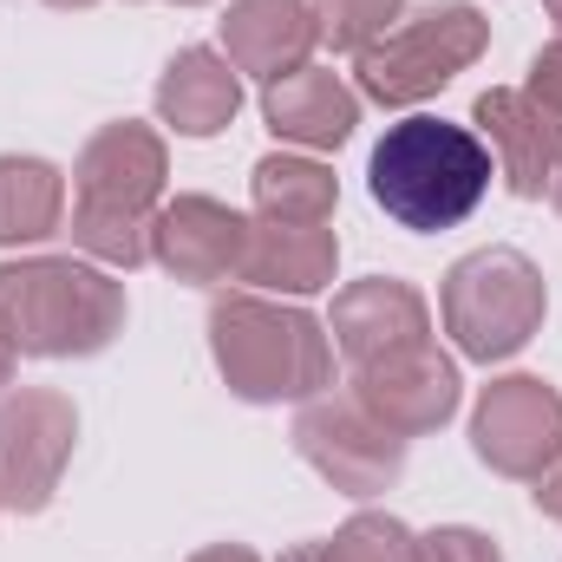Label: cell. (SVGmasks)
I'll list each match as a JSON object with an SVG mask.
<instances>
[{
  "label": "cell",
  "instance_id": "cell-1",
  "mask_svg": "<svg viewBox=\"0 0 562 562\" xmlns=\"http://www.w3.org/2000/svg\"><path fill=\"white\" fill-rule=\"evenodd\" d=\"M497 164L484 138L471 125H451V119H400L386 125V138L373 144V164H367V183H373V203L400 223V229H458L484 190H491Z\"/></svg>",
  "mask_w": 562,
  "mask_h": 562
},
{
  "label": "cell",
  "instance_id": "cell-2",
  "mask_svg": "<svg viewBox=\"0 0 562 562\" xmlns=\"http://www.w3.org/2000/svg\"><path fill=\"white\" fill-rule=\"evenodd\" d=\"M164 138L150 125H105L72 170V243L99 269L150 262V216L164 196Z\"/></svg>",
  "mask_w": 562,
  "mask_h": 562
},
{
  "label": "cell",
  "instance_id": "cell-3",
  "mask_svg": "<svg viewBox=\"0 0 562 562\" xmlns=\"http://www.w3.org/2000/svg\"><path fill=\"white\" fill-rule=\"evenodd\" d=\"M0 327L33 360H86L105 353L125 327V281L99 262L72 256H33L0 262Z\"/></svg>",
  "mask_w": 562,
  "mask_h": 562
},
{
  "label": "cell",
  "instance_id": "cell-4",
  "mask_svg": "<svg viewBox=\"0 0 562 562\" xmlns=\"http://www.w3.org/2000/svg\"><path fill=\"white\" fill-rule=\"evenodd\" d=\"M210 347L229 393L249 406L314 400L334 386V340L321 334V321L262 294H223L210 307Z\"/></svg>",
  "mask_w": 562,
  "mask_h": 562
},
{
  "label": "cell",
  "instance_id": "cell-5",
  "mask_svg": "<svg viewBox=\"0 0 562 562\" xmlns=\"http://www.w3.org/2000/svg\"><path fill=\"white\" fill-rule=\"evenodd\" d=\"M484 46H491V20L471 0H431L400 13L393 33H380L353 59V72L373 105H419L438 86H451Z\"/></svg>",
  "mask_w": 562,
  "mask_h": 562
},
{
  "label": "cell",
  "instance_id": "cell-6",
  "mask_svg": "<svg viewBox=\"0 0 562 562\" xmlns=\"http://www.w3.org/2000/svg\"><path fill=\"white\" fill-rule=\"evenodd\" d=\"M543 307H550L543 269L530 256H517V249H477V256H464L445 276V288H438L445 334L458 340V353H471L484 367L491 360H510L543 327Z\"/></svg>",
  "mask_w": 562,
  "mask_h": 562
},
{
  "label": "cell",
  "instance_id": "cell-7",
  "mask_svg": "<svg viewBox=\"0 0 562 562\" xmlns=\"http://www.w3.org/2000/svg\"><path fill=\"white\" fill-rule=\"evenodd\" d=\"M294 451L347 497H380L406 471V438L386 431L353 393H314L301 400L294 419Z\"/></svg>",
  "mask_w": 562,
  "mask_h": 562
},
{
  "label": "cell",
  "instance_id": "cell-8",
  "mask_svg": "<svg viewBox=\"0 0 562 562\" xmlns=\"http://www.w3.org/2000/svg\"><path fill=\"white\" fill-rule=\"evenodd\" d=\"M72 438H79V413L66 393H46V386L7 393L0 400V504L20 517L46 510L72 458Z\"/></svg>",
  "mask_w": 562,
  "mask_h": 562
},
{
  "label": "cell",
  "instance_id": "cell-9",
  "mask_svg": "<svg viewBox=\"0 0 562 562\" xmlns=\"http://www.w3.org/2000/svg\"><path fill=\"white\" fill-rule=\"evenodd\" d=\"M471 451L497 477L537 484L562 458V393L537 373H510V380L484 386V400L471 413Z\"/></svg>",
  "mask_w": 562,
  "mask_h": 562
},
{
  "label": "cell",
  "instance_id": "cell-10",
  "mask_svg": "<svg viewBox=\"0 0 562 562\" xmlns=\"http://www.w3.org/2000/svg\"><path fill=\"white\" fill-rule=\"evenodd\" d=\"M347 393L386 431L419 438V431H438L458 413V367L438 353V340H419V347H400V353H386L373 367H353Z\"/></svg>",
  "mask_w": 562,
  "mask_h": 562
},
{
  "label": "cell",
  "instance_id": "cell-11",
  "mask_svg": "<svg viewBox=\"0 0 562 562\" xmlns=\"http://www.w3.org/2000/svg\"><path fill=\"white\" fill-rule=\"evenodd\" d=\"M484 150L497 164V177L517 190V196H550L562 177V119H550L530 92H510V86H491L477 92L471 105Z\"/></svg>",
  "mask_w": 562,
  "mask_h": 562
},
{
  "label": "cell",
  "instance_id": "cell-12",
  "mask_svg": "<svg viewBox=\"0 0 562 562\" xmlns=\"http://www.w3.org/2000/svg\"><path fill=\"white\" fill-rule=\"evenodd\" d=\"M249 243V216H236L216 196H170L150 216V262L177 281H236Z\"/></svg>",
  "mask_w": 562,
  "mask_h": 562
},
{
  "label": "cell",
  "instance_id": "cell-13",
  "mask_svg": "<svg viewBox=\"0 0 562 562\" xmlns=\"http://www.w3.org/2000/svg\"><path fill=\"white\" fill-rule=\"evenodd\" d=\"M334 347L347 353V367H373L400 347H419L431 340V307L413 281H393V276H367L353 288L334 294Z\"/></svg>",
  "mask_w": 562,
  "mask_h": 562
},
{
  "label": "cell",
  "instance_id": "cell-14",
  "mask_svg": "<svg viewBox=\"0 0 562 562\" xmlns=\"http://www.w3.org/2000/svg\"><path fill=\"white\" fill-rule=\"evenodd\" d=\"M321 46L314 0H236L223 13V59L249 79H288Z\"/></svg>",
  "mask_w": 562,
  "mask_h": 562
},
{
  "label": "cell",
  "instance_id": "cell-15",
  "mask_svg": "<svg viewBox=\"0 0 562 562\" xmlns=\"http://www.w3.org/2000/svg\"><path fill=\"white\" fill-rule=\"evenodd\" d=\"M262 119L288 144L334 150V144L353 138V125H360V92L340 72H327V66H301V72H288V79H276L262 92Z\"/></svg>",
  "mask_w": 562,
  "mask_h": 562
},
{
  "label": "cell",
  "instance_id": "cell-16",
  "mask_svg": "<svg viewBox=\"0 0 562 562\" xmlns=\"http://www.w3.org/2000/svg\"><path fill=\"white\" fill-rule=\"evenodd\" d=\"M334 262H340V243L327 223H249V243H243V269L236 281L243 288H262V294H314L334 281Z\"/></svg>",
  "mask_w": 562,
  "mask_h": 562
},
{
  "label": "cell",
  "instance_id": "cell-17",
  "mask_svg": "<svg viewBox=\"0 0 562 562\" xmlns=\"http://www.w3.org/2000/svg\"><path fill=\"white\" fill-rule=\"evenodd\" d=\"M243 112V72L210 53V46H183L164 79H157V119L183 138H216L229 119Z\"/></svg>",
  "mask_w": 562,
  "mask_h": 562
},
{
  "label": "cell",
  "instance_id": "cell-18",
  "mask_svg": "<svg viewBox=\"0 0 562 562\" xmlns=\"http://www.w3.org/2000/svg\"><path fill=\"white\" fill-rule=\"evenodd\" d=\"M66 223V177L46 157H0V249L40 243Z\"/></svg>",
  "mask_w": 562,
  "mask_h": 562
},
{
  "label": "cell",
  "instance_id": "cell-19",
  "mask_svg": "<svg viewBox=\"0 0 562 562\" xmlns=\"http://www.w3.org/2000/svg\"><path fill=\"white\" fill-rule=\"evenodd\" d=\"M334 203H340V183H334V170L327 164H314V157H262L256 164V216L262 223H327L334 216Z\"/></svg>",
  "mask_w": 562,
  "mask_h": 562
},
{
  "label": "cell",
  "instance_id": "cell-20",
  "mask_svg": "<svg viewBox=\"0 0 562 562\" xmlns=\"http://www.w3.org/2000/svg\"><path fill=\"white\" fill-rule=\"evenodd\" d=\"M406 13V0H314V20H321V40L334 53H367L380 33H393V20Z\"/></svg>",
  "mask_w": 562,
  "mask_h": 562
},
{
  "label": "cell",
  "instance_id": "cell-21",
  "mask_svg": "<svg viewBox=\"0 0 562 562\" xmlns=\"http://www.w3.org/2000/svg\"><path fill=\"white\" fill-rule=\"evenodd\" d=\"M334 557L340 562H419V537L400 517H386V510H360L334 537Z\"/></svg>",
  "mask_w": 562,
  "mask_h": 562
},
{
  "label": "cell",
  "instance_id": "cell-22",
  "mask_svg": "<svg viewBox=\"0 0 562 562\" xmlns=\"http://www.w3.org/2000/svg\"><path fill=\"white\" fill-rule=\"evenodd\" d=\"M419 562H504V550H497L484 530L451 524V530H431V537H419Z\"/></svg>",
  "mask_w": 562,
  "mask_h": 562
},
{
  "label": "cell",
  "instance_id": "cell-23",
  "mask_svg": "<svg viewBox=\"0 0 562 562\" xmlns=\"http://www.w3.org/2000/svg\"><path fill=\"white\" fill-rule=\"evenodd\" d=\"M550 119H562V40H550L537 59H530V86H524Z\"/></svg>",
  "mask_w": 562,
  "mask_h": 562
},
{
  "label": "cell",
  "instance_id": "cell-24",
  "mask_svg": "<svg viewBox=\"0 0 562 562\" xmlns=\"http://www.w3.org/2000/svg\"><path fill=\"white\" fill-rule=\"evenodd\" d=\"M537 510L562 524V458L550 464V471H543V477H537Z\"/></svg>",
  "mask_w": 562,
  "mask_h": 562
},
{
  "label": "cell",
  "instance_id": "cell-25",
  "mask_svg": "<svg viewBox=\"0 0 562 562\" xmlns=\"http://www.w3.org/2000/svg\"><path fill=\"white\" fill-rule=\"evenodd\" d=\"M190 562H262V557L243 550V543H216V550H203V557H190Z\"/></svg>",
  "mask_w": 562,
  "mask_h": 562
},
{
  "label": "cell",
  "instance_id": "cell-26",
  "mask_svg": "<svg viewBox=\"0 0 562 562\" xmlns=\"http://www.w3.org/2000/svg\"><path fill=\"white\" fill-rule=\"evenodd\" d=\"M281 562H340V557H334V543H294Z\"/></svg>",
  "mask_w": 562,
  "mask_h": 562
},
{
  "label": "cell",
  "instance_id": "cell-27",
  "mask_svg": "<svg viewBox=\"0 0 562 562\" xmlns=\"http://www.w3.org/2000/svg\"><path fill=\"white\" fill-rule=\"evenodd\" d=\"M13 360H20V347H13V334H7V327H0V386H7V380H13Z\"/></svg>",
  "mask_w": 562,
  "mask_h": 562
},
{
  "label": "cell",
  "instance_id": "cell-28",
  "mask_svg": "<svg viewBox=\"0 0 562 562\" xmlns=\"http://www.w3.org/2000/svg\"><path fill=\"white\" fill-rule=\"evenodd\" d=\"M46 7H99V0H46Z\"/></svg>",
  "mask_w": 562,
  "mask_h": 562
},
{
  "label": "cell",
  "instance_id": "cell-29",
  "mask_svg": "<svg viewBox=\"0 0 562 562\" xmlns=\"http://www.w3.org/2000/svg\"><path fill=\"white\" fill-rule=\"evenodd\" d=\"M543 7H550V20H557V26H562V0H543Z\"/></svg>",
  "mask_w": 562,
  "mask_h": 562
},
{
  "label": "cell",
  "instance_id": "cell-30",
  "mask_svg": "<svg viewBox=\"0 0 562 562\" xmlns=\"http://www.w3.org/2000/svg\"><path fill=\"white\" fill-rule=\"evenodd\" d=\"M550 196H557V216H562V177H557V190H550Z\"/></svg>",
  "mask_w": 562,
  "mask_h": 562
},
{
  "label": "cell",
  "instance_id": "cell-31",
  "mask_svg": "<svg viewBox=\"0 0 562 562\" xmlns=\"http://www.w3.org/2000/svg\"><path fill=\"white\" fill-rule=\"evenodd\" d=\"M177 7H196V0H177Z\"/></svg>",
  "mask_w": 562,
  "mask_h": 562
}]
</instances>
